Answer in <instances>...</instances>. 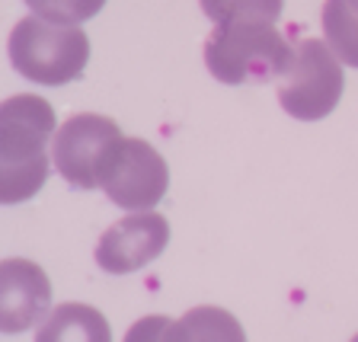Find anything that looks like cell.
Returning <instances> with one entry per match:
<instances>
[{"instance_id":"1","label":"cell","mask_w":358,"mask_h":342,"mask_svg":"<svg viewBox=\"0 0 358 342\" xmlns=\"http://www.w3.org/2000/svg\"><path fill=\"white\" fill-rule=\"evenodd\" d=\"M55 141V109L48 99L16 93L0 109V199L26 201L48 179V148Z\"/></svg>"},{"instance_id":"2","label":"cell","mask_w":358,"mask_h":342,"mask_svg":"<svg viewBox=\"0 0 358 342\" xmlns=\"http://www.w3.org/2000/svg\"><path fill=\"white\" fill-rule=\"evenodd\" d=\"M294 48L275 29V22H217L205 42V64L221 83H268L288 74Z\"/></svg>"},{"instance_id":"3","label":"cell","mask_w":358,"mask_h":342,"mask_svg":"<svg viewBox=\"0 0 358 342\" xmlns=\"http://www.w3.org/2000/svg\"><path fill=\"white\" fill-rule=\"evenodd\" d=\"M7 52L16 74L42 87H61L83 74L90 61V38L80 26H61L42 16H26L10 32Z\"/></svg>"},{"instance_id":"4","label":"cell","mask_w":358,"mask_h":342,"mask_svg":"<svg viewBox=\"0 0 358 342\" xmlns=\"http://www.w3.org/2000/svg\"><path fill=\"white\" fill-rule=\"evenodd\" d=\"M343 61L323 38H304L294 45V61L278 83V103L301 122H320L343 97Z\"/></svg>"},{"instance_id":"5","label":"cell","mask_w":358,"mask_h":342,"mask_svg":"<svg viewBox=\"0 0 358 342\" xmlns=\"http://www.w3.org/2000/svg\"><path fill=\"white\" fill-rule=\"evenodd\" d=\"M125 141L122 128L96 112H77L55 131L52 164L74 189H99L112 150Z\"/></svg>"},{"instance_id":"6","label":"cell","mask_w":358,"mask_h":342,"mask_svg":"<svg viewBox=\"0 0 358 342\" xmlns=\"http://www.w3.org/2000/svg\"><path fill=\"white\" fill-rule=\"evenodd\" d=\"M170 170L157 148L144 138H125L112 150L109 164L103 170V192L125 211H150L166 195Z\"/></svg>"},{"instance_id":"7","label":"cell","mask_w":358,"mask_h":342,"mask_svg":"<svg viewBox=\"0 0 358 342\" xmlns=\"http://www.w3.org/2000/svg\"><path fill=\"white\" fill-rule=\"evenodd\" d=\"M170 243V224L157 211H138L115 221L96 243V266L109 276H128L166 250Z\"/></svg>"},{"instance_id":"8","label":"cell","mask_w":358,"mask_h":342,"mask_svg":"<svg viewBox=\"0 0 358 342\" xmlns=\"http://www.w3.org/2000/svg\"><path fill=\"white\" fill-rule=\"evenodd\" d=\"M52 304V282L45 269L29 259H3L0 266V327L22 333L36 327Z\"/></svg>"},{"instance_id":"9","label":"cell","mask_w":358,"mask_h":342,"mask_svg":"<svg viewBox=\"0 0 358 342\" xmlns=\"http://www.w3.org/2000/svg\"><path fill=\"white\" fill-rule=\"evenodd\" d=\"M36 342H112V329L96 307L58 304L36 329Z\"/></svg>"},{"instance_id":"10","label":"cell","mask_w":358,"mask_h":342,"mask_svg":"<svg viewBox=\"0 0 358 342\" xmlns=\"http://www.w3.org/2000/svg\"><path fill=\"white\" fill-rule=\"evenodd\" d=\"M170 342H246V333L224 307H192L182 320H173Z\"/></svg>"},{"instance_id":"11","label":"cell","mask_w":358,"mask_h":342,"mask_svg":"<svg viewBox=\"0 0 358 342\" xmlns=\"http://www.w3.org/2000/svg\"><path fill=\"white\" fill-rule=\"evenodd\" d=\"M323 42L343 64L358 67V0H323Z\"/></svg>"},{"instance_id":"12","label":"cell","mask_w":358,"mask_h":342,"mask_svg":"<svg viewBox=\"0 0 358 342\" xmlns=\"http://www.w3.org/2000/svg\"><path fill=\"white\" fill-rule=\"evenodd\" d=\"M208 20L231 22V20H262L275 22L285 10V0H199Z\"/></svg>"},{"instance_id":"13","label":"cell","mask_w":358,"mask_h":342,"mask_svg":"<svg viewBox=\"0 0 358 342\" xmlns=\"http://www.w3.org/2000/svg\"><path fill=\"white\" fill-rule=\"evenodd\" d=\"M36 16L61 26H80L106 7V0H26Z\"/></svg>"},{"instance_id":"14","label":"cell","mask_w":358,"mask_h":342,"mask_svg":"<svg viewBox=\"0 0 358 342\" xmlns=\"http://www.w3.org/2000/svg\"><path fill=\"white\" fill-rule=\"evenodd\" d=\"M170 317H141L131 329L125 333V342H170Z\"/></svg>"},{"instance_id":"15","label":"cell","mask_w":358,"mask_h":342,"mask_svg":"<svg viewBox=\"0 0 358 342\" xmlns=\"http://www.w3.org/2000/svg\"><path fill=\"white\" fill-rule=\"evenodd\" d=\"M352 342H358V336H352Z\"/></svg>"}]
</instances>
